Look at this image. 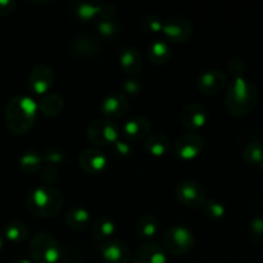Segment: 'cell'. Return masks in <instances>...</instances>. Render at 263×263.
<instances>
[{
    "label": "cell",
    "instance_id": "cell-1",
    "mask_svg": "<svg viewBox=\"0 0 263 263\" xmlns=\"http://www.w3.org/2000/svg\"><path fill=\"white\" fill-rule=\"evenodd\" d=\"M37 103L31 97H13L5 105V125L14 135H26L32 130L37 118Z\"/></svg>",
    "mask_w": 263,
    "mask_h": 263
},
{
    "label": "cell",
    "instance_id": "cell-2",
    "mask_svg": "<svg viewBox=\"0 0 263 263\" xmlns=\"http://www.w3.org/2000/svg\"><path fill=\"white\" fill-rule=\"evenodd\" d=\"M258 103V90L251 81L234 79L228 86L225 104L229 112L235 117H244L256 108Z\"/></svg>",
    "mask_w": 263,
    "mask_h": 263
},
{
    "label": "cell",
    "instance_id": "cell-3",
    "mask_svg": "<svg viewBox=\"0 0 263 263\" xmlns=\"http://www.w3.org/2000/svg\"><path fill=\"white\" fill-rule=\"evenodd\" d=\"M27 208L32 215L43 218L54 217L63 205V197L55 187L40 185L31 190L27 195Z\"/></svg>",
    "mask_w": 263,
    "mask_h": 263
},
{
    "label": "cell",
    "instance_id": "cell-4",
    "mask_svg": "<svg viewBox=\"0 0 263 263\" xmlns=\"http://www.w3.org/2000/svg\"><path fill=\"white\" fill-rule=\"evenodd\" d=\"M30 252L35 263H59L61 247L48 233H37L30 243Z\"/></svg>",
    "mask_w": 263,
    "mask_h": 263
},
{
    "label": "cell",
    "instance_id": "cell-5",
    "mask_svg": "<svg viewBox=\"0 0 263 263\" xmlns=\"http://www.w3.org/2000/svg\"><path fill=\"white\" fill-rule=\"evenodd\" d=\"M194 234L184 225L172 226L163 236L164 249L174 256H184L189 253L194 247Z\"/></svg>",
    "mask_w": 263,
    "mask_h": 263
},
{
    "label": "cell",
    "instance_id": "cell-6",
    "mask_svg": "<svg viewBox=\"0 0 263 263\" xmlns=\"http://www.w3.org/2000/svg\"><path fill=\"white\" fill-rule=\"evenodd\" d=\"M86 136L90 143L98 146L113 145L120 140V127L113 121L107 118L94 120L86 130Z\"/></svg>",
    "mask_w": 263,
    "mask_h": 263
},
{
    "label": "cell",
    "instance_id": "cell-7",
    "mask_svg": "<svg viewBox=\"0 0 263 263\" xmlns=\"http://www.w3.org/2000/svg\"><path fill=\"white\" fill-rule=\"evenodd\" d=\"M175 195L177 200L185 207L197 208L200 207L205 200V189L199 182L187 180L177 185Z\"/></svg>",
    "mask_w": 263,
    "mask_h": 263
},
{
    "label": "cell",
    "instance_id": "cell-8",
    "mask_svg": "<svg viewBox=\"0 0 263 263\" xmlns=\"http://www.w3.org/2000/svg\"><path fill=\"white\" fill-rule=\"evenodd\" d=\"M163 35L174 44H184L193 33V25L186 17L174 15L163 23Z\"/></svg>",
    "mask_w": 263,
    "mask_h": 263
},
{
    "label": "cell",
    "instance_id": "cell-9",
    "mask_svg": "<svg viewBox=\"0 0 263 263\" xmlns=\"http://www.w3.org/2000/svg\"><path fill=\"white\" fill-rule=\"evenodd\" d=\"M204 149V140L197 134L181 135L174 144V152L181 161H193Z\"/></svg>",
    "mask_w": 263,
    "mask_h": 263
},
{
    "label": "cell",
    "instance_id": "cell-10",
    "mask_svg": "<svg viewBox=\"0 0 263 263\" xmlns=\"http://www.w3.org/2000/svg\"><path fill=\"white\" fill-rule=\"evenodd\" d=\"M27 84L28 89L33 94L44 97V95L48 94V91L53 86L54 71L49 66H45V64L36 66L28 74Z\"/></svg>",
    "mask_w": 263,
    "mask_h": 263
},
{
    "label": "cell",
    "instance_id": "cell-11",
    "mask_svg": "<svg viewBox=\"0 0 263 263\" xmlns=\"http://www.w3.org/2000/svg\"><path fill=\"white\" fill-rule=\"evenodd\" d=\"M80 168L87 175H99L105 170L108 164V158L102 151L95 148H89L79 154Z\"/></svg>",
    "mask_w": 263,
    "mask_h": 263
},
{
    "label": "cell",
    "instance_id": "cell-12",
    "mask_svg": "<svg viewBox=\"0 0 263 263\" xmlns=\"http://www.w3.org/2000/svg\"><path fill=\"white\" fill-rule=\"evenodd\" d=\"M128 107L130 104H128V100L125 94L110 92L103 99L102 104H100V110H102L104 118L113 121L123 117L128 110Z\"/></svg>",
    "mask_w": 263,
    "mask_h": 263
},
{
    "label": "cell",
    "instance_id": "cell-13",
    "mask_svg": "<svg viewBox=\"0 0 263 263\" xmlns=\"http://www.w3.org/2000/svg\"><path fill=\"white\" fill-rule=\"evenodd\" d=\"M226 86V76L220 69H208L203 72L197 81V87L202 94L216 95Z\"/></svg>",
    "mask_w": 263,
    "mask_h": 263
},
{
    "label": "cell",
    "instance_id": "cell-14",
    "mask_svg": "<svg viewBox=\"0 0 263 263\" xmlns=\"http://www.w3.org/2000/svg\"><path fill=\"white\" fill-rule=\"evenodd\" d=\"M100 254L105 263H128L130 262V249L122 240L104 241L100 246Z\"/></svg>",
    "mask_w": 263,
    "mask_h": 263
},
{
    "label": "cell",
    "instance_id": "cell-15",
    "mask_svg": "<svg viewBox=\"0 0 263 263\" xmlns=\"http://www.w3.org/2000/svg\"><path fill=\"white\" fill-rule=\"evenodd\" d=\"M182 126L187 130H199L203 126H205L208 120V113L203 105L192 103L187 104L182 109L181 116H180Z\"/></svg>",
    "mask_w": 263,
    "mask_h": 263
},
{
    "label": "cell",
    "instance_id": "cell-16",
    "mask_svg": "<svg viewBox=\"0 0 263 263\" xmlns=\"http://www.w3.org/2000/svg\"><path fill=\"white\" fill-rule=\"evenodd\" d=\"M151 133V122L144 116H135L126 121L122 126V134L128 141H139Z\"/></svg>",
    "mask_w": 263,
    "mask_h": 263
},
{
    "label": "cell",
    "instance_id": "cell-17",
    "mask_svg": "<svg viewBox=\"0 0 263 263\" xmlns=\"http://www.w3.org/2000/svg\"><path fill=\"white\" fill-rule=\"evenodd\" d=\"M133 263H167L166 251L157 243H146L134 254Z\"/></svg>",
    "mask_w": 263,
    "mask_h": 263
},
{
    "label": "cell",
    "instance_id": "cell-18",
    "mask_svg": "<svg viewBox=\"0 0 263 263\" xmlns=\"http://www.w3.org/2000/svg\"><path fill=\"white\" fill-rule=\"evenodd\" d=\"M64 222L71 230L84 231L91 225V215L84 207H72L64 216Z\"/></svg>",
    "mask_w": 263,
    "mask_h": 263
},
{
    "label": "cell",
    "instance_id": "cell-19",
    "mask_svg": "<svg viewBox=\"0 0 263 263\" xmlns=\"http://www.w3.org/2000/svg\"><path fill=\"white\" fill-rule=\"evenodd\" d=\"M39 110L45 117H57L64 109V99L57 92H48L40 99L37 104Z\"/></svg>",
    "mask_w": 263,
    "mask_h": 263
},
{
    "label": "cell",
    "instance_id": "cell-20",
    "mask_svg": "<svg viewBox=\"0 0 263 263\" xmlns=\"http://www.w3.org/2000/svg\"><path fill=\"white\" fill-rule=\"evenodd\" d=\"M120 64L121 68L128 74H138L143 68V58L138 49L135 48H125L120 54Z\"/></svg>",
    "mask_w": 263,
    "mask_h": 263
},
{
    "label": "cell",
    "instance_id": "cell-21",
    "mask_svg": "<svg viewBox=\"0 0 263 263\" xmlns=\"http://www.w3.org/2000/svg\"><path fill=\"white\" fill-rule=\"evenodd\" d=\"M172 145L170 139L163 134H151L146 136L145 149L153 157H164L170 153Z\"/></svg>",
    "mask_w": 263,
    "mask_h": 263
},
{
    "label": "cell",
    "instance_id": "cell-22",
    "mask_svg": "<svg viewBox=\"0 0 263 263\" xmlns=\"http://www.w3.org/2000/svg\"><path fill=\"white\" fill-rule=\"evenodd\" d=\"M72 50L76 55L89 58L100 51V44L91 36H77L72 43Z\"/></svg>",
    "mask_w": 263,
    "mask_h": 263
},
{
    "label": "cell",
    "instance_id": "cell-23",
    "mask_svg": "<svg viewBox=\"0 0 263 263\" xmlns=\"http://www.w3.org/2000/svg\"><path fill=\"white\" fill-rule=\"evenodd\" d=\"M172 53L168 44L163 40H154L148 48V58L156 66H164L171 59Z\"/></svg>",
    "mask_w": 263,
    "mask_h": 263
},
{
    "label": "cell",
    "instance_id": "cell-24",
    "mask_svg": "<svg viewBox=\"0 0 263 263\" xmlns=\"http://www.w3.org/2000/svg\"><path fill=\"white\" fill-rule=\"evenodd\" d=\"M44 158L43 154L39 153L36 151H26L18 158V164H20V168L22 170L25 174L32 175L36 174L39 170L43 167Z\"/></svg>",
    "mask_w": 263,
    "mask_h": 263
},
{
    "label": "cell",
    "instance_id": "cell-25",
    "mask_svg": "<svg viewBox=\"0 0 263 263\" xmlns=\"http://www.w3.org/2000/svg\"><path fill=\"white\" fill-rule=\"evenodd\" d=\"M116 231V225L110 218L102 216V217L97 218L95 222L91 226V234L92 238L98 241H108L113 236Z\"/></svg>",
    "mask_w": 263,
    "mask_h": 263
},
{
    "label": "cell",
    "instance_id": "cell-26",
    "mask_svg": "<svg viewBox=\"0 0 263 263\" xmlns=\"http://www.w3.org/2000/svg\"><path fill=\"white\" fill-rule=\"evenodd\" d=\"M103 3H77L74 7V14L82 22L99 20Z\"/></svg>",
    "mask_w": 263,
    "mask_h": 263
},
{
    "label": "cell",
    "instance_id": "cell-27",
    "mask_svg": "<svg viewBox=\"0 0 263 263\" xmlns=\"http://www.w3.org/2000/svg\"><path fill=\"white\" fill-rule=\"evenodd\" d=\"M136 233L144 240L154 238L158 233V221L154 216L144 215L139 218L136 223Z\"/></svg>",
    "mask_w": 263,
    "mask_h": 263
},
{
    "label": "cell",
    "instance_id": "cell-28",
    "mask_svg": "<svg viewBox=\"0 0 263 263\" xmlns=\"http://www.w3.org/2000/svg\"><path fill=\"white\" fill-rule=\"evenodd\" d=\"M28 228L22 221H12L4 228V236L12 243H22L28 238Z\"/></svg>",
    "mask_w": 263,
    "mask_h": 263
},
{
    "label": "cell",
    "instance_id": "cell-29",
    "mask_svg": "<svg viewBox=\"0 0 263 263\" xmlns=\"http://www.w3.org/2000/svg\"><path fill=\"white\" fill-rule=\"evenodd\" d=\"M243 157L247 163L252 166H261L263 163V144L259 141H251L243 151Z\"/></svg>",
    "mask_w": 263,
    "mask_h": 263
},
{
    "label": "cell",
    "instance_id": "cell-30",
    "mask_svg": "<svg viewBox=\"0 0 263 263\" xmlns=\"http://www.w3.org/2000/svg\"><path fill=\"white\" fill-rule=\"evenodd\" d=\"M200 207H202V211L203 213H204L205 217L210 218V220H221V218L225 217L226 215L225 205H223L222 203L218 202V200L205 199Z\"/></svg>",
    "mask_w": 263,
    "mask_h": 263
},
{
    "label": "cell",
    "instance_id": "cell-31",
    "mask_svg": "<svg viewBox=\"0 0 263 263\" xmlns=\"http://www.w3.org/2000/svg\"><path fill=\"white\" fill-rule=\"evenodd\" d=\"M97 30L104 39L113 37L118 32V23L115 18L112 20H100L97 22Z\"/></svg>",
    "mask_w": 263,
    "mask_h": 263
},
{
    "label": "cell",
    "instance_id": "cell-32",
    "mask_svg": "<svg viewBox=\"0 0 263 263\" xmlns=\"http://www.w3.org/2000/svg\"><path fill=\"white\" fill-rule=\"evenodd\" d=\"M249 233L254 243L263 246V217L257 216L252 218L249 223Z\"/></svg>",
    "mask_w": 263,
    "mask_h": 263
},
{
    "label": "cell",
    "instance_id": "cell-33",
    "mask_svg": "<svg viewBox=\"0 0 263 263\" xmlns=\"http://www.w3.org/2000/svg\"><path fill=\"white\" fill-rule=\"evenodd\" d=\"M163 21L161 20L157 15H148L143 20V30L145 31L146 33H153V35H157V33L162 32L163 30Z\"/></svg>",
    "mask_w": 263,
    "mask_h": 263
},
{
    "label": "cell",
    "instance_id": "cell-34",
    "mask_svg": "<svg viewBox=\"0 0 263 263\" xmlns=\"http://www.w3.org/2000/svg\"><path fill=\"white\" fill-rule=\"evenodd\" d=\"M43 158L45 163H48L49 166H58L62 164L66 161V153L63 151L58 148H50L43 154Z\"/></svg>",
    "mask_w": 263,
    "mask_h": 263
},
{
    "label": "cell",
    "instance_id": "cell-35",
    "mask_svg": "<svg viewBox=\"0 0 263 263\" xmlns=\"http://www.w3.org/2000/svg\"><path fill=\"white\" fill-rule=\"evenodd\" d=\"M228 71L234 79H243V74L247 71L246 62L241 58H234L229 62Z\"/></svg>",
    "mask_w": 263,
    "mask_h": 263
},
{
    "label": "cell",
    "instance_id": "cell-36",
    "mask_svg": "<svg viewBox=\"0 0 263 263\" xmlns=\"http://www.w3.org/2000/svg\"><path fill=\"white\" fill-rule=\"evenodd\" d=\"M112 146L113 153H115L116 157H118V158H128V157L133 156L134 149L128 141L117 140Z\"/></svg>",
    "mask_w": 263,
    "mask_h": 263
},
{
    "label": "cell",
    "instance_id": "cell-37",
    "mask_svg": "<svg viewBox=\"0 0 263 263\" xmlns=\"http://www.w3.org/2000/svg\"><path fill=\"white\" fill-rule=\"evenodd\" d=\"M40 177L46 185H50L51 186V184H54V182L58 180L59 172H58V170H57V167L49 166L48 164V166H45L43 170H41Z\"/></svg>",
    "mask_w": 263,
    "mask_h": 263
},
{
    "label": "cell",
    "instance_id": "cell-38",
    "mask_svg": "<svg viewBox=\"0 0 263 263\" xmlns=\"http://www.w3.org/2000/svg\"><path fill=\"white\" fill-rule=\"evenodd\" d=\"M141 89H143V86L138 80L130 79L123 82V91L128 95H138L141 91Z\"/></svg>",
    "mask_w": 263,
    "mask_h": 263
},
{
    "label": "cell",
    "instance_id": "cell-39",
    "mask_svg": "<svg viewBox=\"0 0 263 263\" xmlns=\"http://www.w3.org/2000/svg\"><path fill=\"white\" fill-rule=\"evenodd\" d=\"M17 3L13 0H0V17H5L14 12Z\"/></svg>",
    "mask_w": 263,
    "mask_h": 263
},
{
    "label": "cell",
    "instance_id": "cell-40",
    "mask_svg": "<svg viewBox=\"0 0 263 263\" xmlns=\"http://www.w3.org/2000/svg\"><path fill=\"white\" fill-rule=\"evenodd\" d=\"M13 263H32L30 261V259H26V258H18V259H15L14 262Z\"/></svg>",
    "mask_w": 263,
    "mask_h": 263
},
{
    "label": "cell",
    "instance_id": "cell-41",
    "mask_svg": "<svg viewBox=\"0 0 263 263\" xmlns=\"http://www.w3.org/2000/svg\"><path fill=\"white\" fill-rule=\"evenodd\" d=\"M3 248V238H2V235H0V249Z\"/></svg>",
    "mask_w": 263,
    "mask_h": 263
},
{
    "label": "cell",
    "instance_id": "cell-42",
    "mask_svg": "<svg viewBox=\"0 0 263 263\" xmlns=\"http://www.w3.org/2000/svg\"><path fill=\"white\" fill-rule=\"evenodd\" d=\"M261 168H262V171H263V163L261 164Z\"/></svg>",
    "mask_w": 263,
    "mask_h": 263
}]
</instances>
